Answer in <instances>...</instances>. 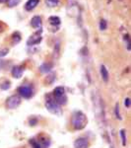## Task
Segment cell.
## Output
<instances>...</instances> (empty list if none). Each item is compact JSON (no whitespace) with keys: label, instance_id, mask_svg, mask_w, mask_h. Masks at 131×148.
I'll return each mask as SVG.
<instances>
[{"label":"cell","instance_id":"6da1fadb","mask_svg":"<svg viewBox=\"0 0 131 148\" xmlns=\"http://www.w3.org/2000/svg\"><path fill=\"white\" fill-rule=\"evenodd\" d=\"M88 123V118L87 116L81 111H75L71 118V125L73 130H81L86 127Z\"/></svg>","mask_w":131,"mask_h":148},{"label":"cell","instance_id":"7a4b0ae2","mask_svg":"<svg viewBox=\"0 0 131 148\" xmlns=\"http://www.w3.org/2000/svg\"><path fill=\"white\" fill-rule=\"evenodd\" d=\"M46 108L52 114H55V116H61L62 114L61 106L59 104H57V102L54 100V98L51 94H48L46 97Z\"/></svg>","mask_w":131,"mask_h":148},{"label":"cell","instance_id":"3957f363","mask_svg":"<svg viewBox=\"0 0 131 148\" xmlns=\"http://www.w3.org/2000/svg\"><path fill=\"white\" fill-rule=\"evenodd\" d=\"M52 96H53L54 100L57 102V104H59L60 106H64L67 104V97L65 94V89L62 86H58L52 92Z\"/></svg>","mask_w":131,"mask_h":148},{"label":"cell","instance_id":"277c9868","mask_svg":"<svg viewBox=\"0 0 131 148\" xmlns=\"http://www.w3.org/2000/svg\"><path fill=\"white\" fill-rule=\"evenodd\" d=\"M17 91L20 95V97H23L24 99H30L34 95V89L31 85H22L17 89Z\"/></svg>","mask_w":131,"mask_h":148},{"label":"cell","instance_id":"5b68a950","mask_svg":"<svg viewBox=\"0 0 131 148\" xmlns=\"http://www.w3.org/2000/svg\"><path fill=\"white\" fill-rule=\"evenodd\" d=\"M21 102H22V100H21L20 96H18V95H12L9 98H7L6 107L9 110H15L21 105Z\"/></svg>","mask_w":131,"mask_h":148},{"label":"cell","instance_id":"8992f818","mask_svg":"<svg viewBox=\"0 0 131 148\" xmlns=\"http://www.w3.org/2000/svg\"><path fill=\"white\" fill-rule=\"evenodd\" d=\"M42 29H40V31H37L35 33H34L27 40V46L32 47V46H35V45H39L42 40Z\"/></svg>","mask_w":131,"mask_h":148},{"label":"cell","instance_id":"52a82bcc","mask_svg":"<svg viewBox=\"0 0 131 148\" xmlns=\"http://www.w3.org/2000/svg\"><path fill=\"white\" fill-rule=\"evenodd\" d=\"M90 141L87 137H78L74 141V148H89Z\"/></svg>","mask_w":131,"mask_h":148},{"label":"cell","instance_id":"ba28073f","mask_svg":"<svg viewBox=\"0 0 131 148\" xmlns=\"http://www.w3.org/2000/svg\"><path fill=\"white\" fill-rule=\"evenodd\" d=\"M24 67L22 65H15L13 68H12V76H13L14 78H16V79H20L21 77H22L23 73H24Z\"/></svg>","mask_w":131,"mask_h":148},{"label":"cell","instance_id":"9c48e42d","mask_svg":"<svg viewBox=\"0 0 131 148\" xmlns=\"http://www.w3.org/2000/svg\"><path fill=\"white\" fill-rule=\"evenodd\" d=\"M40 0H28L25 4V9L27 11H33L34 9L39 5Z\"/></svg>","mask_w":131,"mask_h":148},{"label":"cell","instance_id":"30bf717a","mask_svg":"<svg viewBox=\"0 0 131 148\" xmlns=\"http://www.w3.org/2000/svg\"><path fill=\"white\" fill-rule=\"evenodd\" d=\"M42 18L40 16H34L31 19V26L34 29H40L42 28Z\"/></svg>","mask_w":131,"mask_h":148},{"label":"cell","instance_id":"8fae6325","mask_svg":"<svg viewBox=\"0 0 131 148\" xmlns=\"http://www.w3.org/2000/svg\"><path fill=\"white\" fill-rule=\"evenodd\" d=\"M101 76H102V79L104 80V83H108L109 80V73L108 68L106 67L104 65H101Z\"/></svg>","mask_w":131,"mask_h":148},{"label":"cell","instance_id":"7c38bea8","mask_svg":"<svg viewBox=\"0 0 131 148\" xmlns=\"http://www.w3.org/2000/svg\"><path fill=\"white\" fill-rule=\"evenodd\" d=\"M21 40H22V35L19 32L13 33L11 36V45L12 46H16V45H18L21 42Z\"/></svg>","mask_w":131,"mask_h":148},{"label":"cell","instance_id":"4fadbf2b","mask_svg":"<svg viewBox=\"0 0 131 148\" xmlns=\"http://www.w3.org/2000/svg\"><path fill=\"white\" fill-rule=\"evenodd\" d=\"M51 69H52V63L49 62H44L40 66V71L42 73H48L50 72Z\"/></svg>","mask_w":131,"mask_h":148},{"label":"cell","instance_id":"5bb4252c","mask_svg":"<svg viewBox=\"0 0 131 148\" xmlns=\"http://www.w3.org/2000/svg\"><path fill=\"white\" fill-rule=\"evenodd\" d=\"M48 22L51 26L58 28L61 23V20H60V18L57 17V16H50V17L48 18Z\"/></svg>","mask_w":131,"mask_h":148},{"label":"cell","instance_id":"9a60e30c","mask_svg":"<svg viewBox=\"0 0 131 148\" xmlns=\"http://www.w3.org/2000/svg\"><path fill=\"white\" fill-rule=\"evenodd\" d=\"M10 87H11V83H10V81H8V80L3 81V82L0 84V88H1L2 90H4V91L10 89Z\"/></svg>","mask_w":131,"mask_h":148},{"label":"cell","instance_id":"2e32d148","mask_svg":"<svg viewBox=\"0 0 131 148\" xmlns=\"http://www.w3.org/2000/svg\"><path fill=\"white\" fill-rule=\"evenodd\" d=\"M120 137H121V141H122L123 146H126V143H127V138H126V130H120Z\"/></svg>","mask_w":131,"mask_h":148},{"label":"cell","instance_id":"e0dca14e","mask_svg":"<svg viewBox=\"0 0 131 148\" xmlns=\"http://www.w3.org/2000/svg\"><path fill=\"white\" fill-rule=\"evenodd\" d=\"M114 116H115V118L117 119V120H122V118H121V114H120L119 105H118V103L115 105V107H114Z\"/></svg>","mask_w":131,"mask_h":148},{"label":"cell","instance_id":"ac0fdd59","mask_svg":"<svg viewBox=\"0 0 131 148\" xmlns=\"http://www.w3.org/2000/svg\"><path fill=\"white\" fill-rule=\"evenodd\" d=\"M30 144L32 145L33 148H42V146L40 145V143L38 141L37 139H35V138L30 139Z\"/></svg>","mask_w":131,"mask_h":148},{"label":"cell","instance_id":"d6986e66","mask_svg":"<svg viewBox=\"0 0 131 148\" xmlns=\"http://www.w3.org/2000/svg\"><path fill=\"white\" fill-rule=\"evenodd\" d=\"M59 52H60V42H59V40H57L56 44L54 45V51H53V54H55V56L58 57L59 56Z\"/></svg>","mask_w":131,"mask_h":148},{"label":"cell","instance_id":"ffe728a7","mask_svg":"<svg viewBox=\"0 0 131 148\" xmlns=\"http://www.w3.org/2000/svg\"><path fill=\"white\" fill-rule=\"evenodd\" d=\"M46 3L48 7H55L58 5L59 0H46Z\"/></svg>","mask_w":131,"mask_h":148},{"label":"cell","instance_id":"44dd1931","mask_svg":"<svg viewBox=\"0 0 131 148\" xmlns=\"http://www.w3.org/2000/svg\"><path fill=\"white\" fill-rule=\"evenodd\" d=\"M99 27H100V30H101V31L106 30V28H108V22H106V21L104 20V19H102V20L100 21Z\"/></svg>","mask_w":131,"mask_h":148},{"label":"cell","instance_id":"7402d4cb","mask_svg":"<svg viewBox=\"0 0 131 148\" xmlns=\"http://www.w3.org/2000/svg\"><path fill=\"white\" fill-rule=\"evenodd\" d=\"M21 0H8L7 3H8L9 7H14V6H17L19 3H20Z\"/></svg>","mask_w":131,"mask_h":148},{"label":"cell","instance_id":"603a6c76","mask_svg":"<svg viewBox=\"0 0 131 148\" xmlns=\"http://www.w3.org/2000/svg\"><path fill=\"white\" fill-rule=\"evenodd\" d=\"M9 52V49H7V47H3V49H0V57H4L6 56L7 54H8Z\"/></svg>","mask_w":131,"mask_h":148},{"label":"cell","instance_id":"cb8c5ba5","mask_svg":"<svg viewBox=\"0 0 131 148\" xmlns=\"http://www.w3.org/2000/svg\"><path fill=\"white\" fill-rule=\"evenodd\" d=\"M38 123V120L35 118H32V119H30L29 120V125H32V126H34V125H35Z\"/></svg>","mask_w":131,"mask_h":148},{"label":"cell","instance_id":"d4e9b609","mask_svg":"<svg viewBox=\"0 0 131 148\" xmlns=\"http://www.w3.org/2000/svg\"><path fill=\"white\" fill-rule=\"evenodd\" d=\"M130 98L129 97H127V98H125V100H124V106L126 107L127 109H129L130 108Z\"/></svg>","mask_w":131,"mask_h":148},{"label":"cell","instance_id":"484cf974","mask_svg":"<svg viewBox=\"0 0 131 148\" xmlns=\"http://www.w3.org/2000/svg\"><path fill=\"white\" fill-rule=\"evenodd\" d=\"M4 29H5V25L0 21V32H3Z\"/></svg>","mask_w":131,"mask_h":148},{"label":"cell","instance_id":"4316f807","mask_svg":"<svg viewBox=\"0 0 131 148\" xmlns=\"http://www.w3.org/2000/svg\"><path fill=\"white\" fill-rule=\"evenodd\" d=\"M8 0H0V4H4V3H7Z\"/></svg>","mask_w":131,"mask_h":148}]
</instances>
